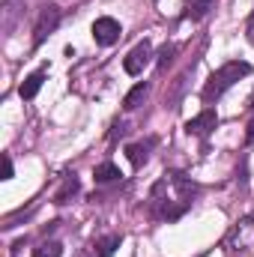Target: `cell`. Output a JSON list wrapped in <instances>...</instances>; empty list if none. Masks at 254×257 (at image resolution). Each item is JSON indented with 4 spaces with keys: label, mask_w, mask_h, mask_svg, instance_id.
<instances>
[{
    "label": "cell",
    "mask_w": 254,
    "mask_h": 257,
    "mask_svg": "<svg viewBox=\"0 0 254 257\" xmlns=\"http://www.w3.org/2000/svg\"><path fill=\"white\" fill-rule=\"evenodd\" d=\"M251 72V66L245 63V60H230V63H224L218 72H212L209 75V81H206V87H203V102L206 105H212V102H218L239 78H245Z\"/></svg>",
    "instance_id": "obj_1"
},
{
    "label": "cell",
    "mask_w": 254,
    "mask_h": 257,
    "mask_svg": "<svg viewBox=\"0 0 254 257\" xmlns=\"http://www.w3.org/2000/svg\"><path fill=\"white\" fill-rule=\"evenodd\" d=\"M60 254H63V245L54 242V239H51V242L45 239L39 248H33V257H60Z\"/></svg>",
    "instance_id": "obj_12"
},
{
    "label": "cell",
    "mask_w": 254,
    "mask_h": 257,
    "mask_svg": "<svg viewBox=\"0 0 254 257\" xmlns=\"http://www.w3.org/2000/svg\"><path fill=\"white\" fill-rule=\"evenodd\" d=\"M215 126H218V114L212 108H206V111H200L197 117H191L189 123H186V132L189 135H197V138H206Z\"/></svg>",
    "instance_id": "obj_5"
},
{
    "label": "cell",
    "mask_w": 254,
    "mask_h": 257,
    "mask_svg": "<svg viewBox=\"0 0 254 257\" xmlns=\"http://www.w3.org/2000/svg\"><path fill=\"white\" fill-rule=\"evenodd\" d=\"M147 147H150V144H129V147H126V156H129V162H132L135 168H141V165H147V159H150V153H147Z\"/></svg>",
    "instance_id": "obj_11"
},
{
    "label": "cell",
    "mask_w": 254,
    "mask_h": 257,
    "mask_svg": "<svg viewBox=\"0 0 254 257\" xmlns=\"http://www.w3.org/2000/svg\"><path fill=\"white\" fill-rule=\"evenodd\" d=\"M120 242H123V236H117V233L99 239V242H96V257H114V251L120 248Z\"/></svg>",
    "instance_id": "obj_10"
},
{
    "label": "cell",
    "mask_w": 254,
    "mask_h": 257,
    "mask_svg": "<svg viewBox=\"0 0 254 257\" xmlns=\"http://www.w3.org/2000/svg\"><path fill=\"white\" fill-rule=\"evenodd\" d=\"M78 192H81V183H78V177H75V174H69V177L63 180V186L54 192V203H57V206H63V203H69V197H75Z\"/></svg>",
    "instance_id": "obj_6"
},
{
    "label": "cell",
    "mask_w": 254,
    "mask_h": 257,
    "mask_svg": "<svg viewBox=\"0 0 254 257\" xmlns=\"http://www.w3.org/2000/svg\"><path fill=\"white\" fill-rule=\"evenodd\" d=\"M42 81H45V72H30V75L24 78V84L18 87V96H21V99H33V96L42 90Z\"/></svg>",
    "instance_id": "obj_7"
},
{
    "label": "cell",
    "mask_w": 254,
    "mask_h": 257,
    "mask_svg": "<svg viewBox=\"0 0 254 257\" xmlns=\"http://www.w3.org/2000/svg\"><path fill=\"white\" fill-rule=\"evenodd\" d=\"M3 180H12V159L3 156Z\"/></svg>",
    "instance_id": "obj_15"
},
{
    "label": "cell",
    "mask_w": 254,
    "mask_h": 257,
    "mask_svg": "<svg viewBox=\"0 0 254 257\" xmlns=\"http://www.w3.org/2000/svg\"><path fill=\"white\" fill-rule=\"evenodd\" d=\"M212 6H215V0H189V15L191 18H203Z\"/></svg>",
    "instance_id": "obj_13"
},
{
    "label": "cell",
    "mask_w": 254,
    "mask_h": 257,
    "mask_svg": "<svg viewBox=\"0 0 254 257\" xmlns=\"http://www.w3.org/2000/svg\"><path fill=\"white\" fill-rule=\"evenodd\" d=\"M120 36H123V27H120V21H117V18L102 15V18H96V21H93V39H96L99 45H114Z\"/></svg>",
    "instance_id": "obj_3"
},
{
    "label": "cell",
    "mask_w": 254,
    "mask_h": 257,
    "mask_svg": "<svg viewBox=\"0 0 254 257\" xmlns=\"http://www.w3.org/2000/svg\"><path fill=\"white\" fill-rule=\"evenodd\" d=\"M174 54H177V45H162V51H159V66L168 69V63L174 60Z\"/></svg>",
    "instance_id": "obj_14"
},
{
    "label": "cell",
    "mask_w": 254,
    "mask_h": 257,
    "mask_svg": "<svg viewBox=\"0 0 254 257\" xmlns=\"http://www.w3.org/2000/svg\"><path fill=\"white\" fill-rule=\"evenodd\" d=\"M147 93H150V84H135L126 93V99H123V108H126V111H135V108L147 99Z\"/></svg>",
    "instance_id": "obj_9"
},
{
    "label": "cell",
    "mask_w": 254,
    "mask_h": 257,
    "mask_svg": "<svg viewBox=\"0 0 254 257\" xmlns=\"http://www.w3.org/2000/svg\"><path fill=\"white\" fill-rule=\"evenodd\" d=\"M120 177H123V174H120V168H117L114 162H105V165H99V168L93 171V180L102 183V186H105V183H114V180H120Z\"/></svg>",
    "instance_id": "obj_8"
},
{
    "label": "cell",
    "mask_w": 254,
    "mask_h": 257,
    "mask_svg": "<svg viewBox=\"0 0 254 257\" xmlns=\"http://www.w3.org/2000/svg\"><path fill=\"white\" fill-rule=\"evenodd\" d=\"M245 144H254V123L248 126V132H245Z\"/></svg>",
    "instance_id": "obj_17"
},
{
    "label": "cell",
    "mask_w": 254,
    "mask_h": 257,
    "mask_svg": "<svg viewBox=\"0 0 254 257\" xmlns=\"http://www.w3.org/2000/svg\"><path fill=\"white\" fill-rule=\"evenodd\" d=\"M57 24H60V9H57L54 3L42 6L39 18H36V24H33V45H42V42L57 30Z\"/></svg>",
    "instance_id": "obj_2"
},
{
    "label": "cell",
    "mask_w": 254,
    "mask_h": 257,
    "mask_svg": "<svg viewBox=\"0 0 254 257\" xmlns=\"http://www.w3.org/2000/svg\"><path fill=\"white\" fill-rule=\"evenodd\" d=\"M150 60H153V45L144 39V42H138L132 51L126 54V60H123V69H126L129 75H141L147 66H150Z\"/></svg>",
    "instance_id": "obj_4"
},
{
    "label": "cell",
    "mask_w": 254,
    "mask_h": 257,
    "mask_svg": "<svg viewBox=\"0 0 254 257\" xmlns=\"http://www.w3.org/2000/svg\"><path fill=\"white\" fill-rule=\"evenodd\" d=\"M245 36H248V42L254 45V12H251V18H248V24H245Z\"/></svg>",
    "instance_id": "obj_16"
}]
</instances>
